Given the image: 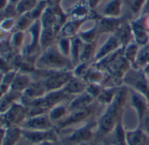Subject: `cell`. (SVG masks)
<instances>
[{
  "mask_svg": "<svg viewBox=\"0 0 149 145\" xmlns=\"http://www.w3.org/2000/svg\"><path fill=\"white\" fill-rule=\"evenodd\" d=\"M95 17V16H94ZM87 18V19H68L66 22L62 25L59 31L58 38H74L77 36L78 32L80 31L82 26L90 19L94 18Z\"/></svg>",
  "mask_w": 149,
  "mask_h": 145,
  "instance_id": "8fae6325",
  "label": "cell"
},
{
  "mask_svg": "<svg viewBox=\"0 0 149 145\" xmlns=\"http://www.w3.org/2000/svg\"><path fill=\"white\" fill-rule=\"evenodd\" d=\"M104 0H88V2H89V6L91 8V11H96L99 6L103 3Z\"/></svg>",
  "mask_w": 149,
  "mask_h": 145,
  "instance_id": "ab89813d",
  "label": "cell"
},
{
  "mask_svg": "<svg viewBox=\"0 0 149 145\" xmlns=\"http://www.w3.org/2000/svg\"><path fill=\"white\" fill-rule=\"evenodd\" d=\"M113 34L118 39L121 46L124 47L134 41L130 20L125 19L124 22H122L121 25L118 27V29Z\"/></svg>",
  "mask_w": 149,
  "mask_h": 145,
  "instance_id": "e0dca14e",
  "label": "cell"
},
{
  "mask_svg": "<svg viewBox=\"0 0 149 145\" xmlns=\"http://www.w3.org/2000/svg\"><path fill=\"white\" fill-rule=\"evenodd\" d=\"M126 145H149V136L139 128L134 130H126Z\"/></svg>",
  "mask_w": 149,
  "mask_h": 145,
  "instance_id": "ac0fdd59",
  "label": "cell"
},
{
  "mask_svg": "<svg viewBox=\"0 0 149 145\" xmlns=\"http://www.w3.org/2000/svg\"><path fill=\"white\" fill-rule=\"evenodd\" d=\"M139 47L140 46L137 45L134 41L124 47V56L130 62V64L132 65V67L133 66L134 62L136 60Z\"/></svg>",
  "mask_w": 149,
  "mask_h": 145,
  "instance_id": "f546056e",
  "label": "cell"
},
{
  "mask_svg": "<svg viewBox=\"0 0 149 145\" xmlns=\"http://www.w3.org/2000/svg\"><path fill=\"white\" fill-rule=\"evenodd\" d=\"M118 88H109V87H104L100 95L97 98V102L101 105H104L105 107L111 103L113 101L115 95L117 93Z\"/></svg>",
  "mask_w": 149,
  "mask_h": 145,
  "instance_id": "d4e9b609",
  "label": "cell"
},
{
  "mask_svg": "<svg viewBox=\"0 0 149 145\" xmlns=\"http://www.w3.org/2000/svg\"><path fill=\"white\" fill-rule=\"evenodd\" d=\"M25 127L29 130L33 131H44L52 129V121L50 120L48 114H43L31 117L26 123Z\"/></svg>",
  "mask_w": 149,
  "mask_h": 145,
  "instance_id": "5bb4252c",
  "label": "cell"
},
{
  "mask_svg": "<svg viewBox=\"0 0 149 145\" xmlns=\"http://www.w3.org/2000/svg\"><path fill=\"white\" fill-rule=\"evenodd\" d=\"M83 46H84V42L78 38V36L71 38L69 59H71L74 66L79 64V57H80V52H81Z\"/></svg>",
  "mask_w": 149,
  "mask_h": 145,
  "instance_id": "603a6c76",
  "label": "cell"
},
{
  "mask_svg": "<svg viewBox=\"0 0 149 145\" xmlns=\"http://www.w3.org/2000/svg\"><path fill=\"white\" fill-rule=\"evenodd\" d=\"M60 29L56 27H47L42 28L40 32V46L42 51L46 50L47 48L50 47L51 46L54 45L58 39Z\"/></svg>",
  "mask_w": 149,
  "mask_h": 145,
  "instance_id": "2e32d148",
  "label": "cell"
},
{
  "mask_svg": "<svg viewBox=\"0 0 149 145\" xmlns=\"http://www.w3.org/2000/svg\"><path fill=\"white\" fill-rule=\"evenodd\" d=\"M147 65H149V44L139 47L136 60L132 67L136 69H143Z\"/></svg>",
  "mask_w": 149,
  "mask_h": 145,
  "instance_id": "cb8c5ba5",
  "label": "cell"
},
{
  "mask_svg": "<svg viewBox=\"0 0 149 145\" xmlns=\"http://www.w3.org/2000/svg\"><path fill=\"white\" fill-rule=\"evenodd\" d=\"M35 67L40 71L60 72L73 71L74 66L71 59L64 56L59 50L56 43L42 51L35 60Z\"/></svg>",
  "mask_w": 149,
  "mask_h": 145,
  "instance_id": "7a4b0ae2",
  "label": "cell"
},
{
  "mask_svg": "<svg viewBox=\"0 0 149 145\" xmlns=\"http://www.w3.org/2000/svg\"><path fill=\"white\" fill-rule=\"evenodd\" d=\"M37 1H42V0H37Z\"/></svg>",
  "mask_w": 149,
  "mask_h": 145,
  "instance_id": "bcb514c9",
  "label": "cell"
},
{
  "mask_svg": "<svg viewBox=\"0 0 149 145\" xmlns=\"http://www.w3.org/2000/svg\"><path fill=\"white\" fill-rule=\"evenodd\" d=\"M24 39H25V33H24V32L17 31L13 35V37L11 39V44L14 47H20L21 45L24 42Z\"/></svg>",
  "mask_w": 149,
  "mask_h": 145,
  "instance_id": "8d00e7d4",
  "label": "cell"
},
{
  "mask_svg": "<svg viewBox=\"0 0 149 145\" xmlns=\"http://www.w3.org/2000/svg\"><path fill=\"white\" fill-rule=\"evenodd\" d=\"M68 113V103L67 104L61 103L53 107L48 111V116L52 122H59L61 119H63Z\"/></svg>",
  "mask_w": 149,
  "mask_h": 145,
  "instance_id": "484cf974",
  "label": "cell"
},
{
  "mask_svg": "<svg viewBox=\"0 0 149 145\" xmlns=\"http://www.w3.org/2000/svg\"><path fill=\"white\" fill-rule=\"evenodd\" d=\"M8 35H9V32H6L0 27V41H3V40L6 39Z\"/></svg>",
  "mask_w": 149,
  "mask_h": 145,
  "instance_id": "60d3db41",
  "label": "cell"
},
{
  "mask_svg": "<svg viewBox=\"0 0 149 145\" xmlns=\"http://www.w3.org/2000/svg\"><path fill=\"white\" fill-rule=\"evenodd\" d=\"M133 40L139 46H145L149 44V31L146 24V17L139 16L137 19L130 20Z\"/></svg>",
  "mask_w": 149,
  "mask_h": 145,
  "instance_id": "5b68a950",
  "label": "cell"
},
{
  "mask_svg": "<svg viewBox=\"0 0 149 145\" xmlns=\"http://www.w3.org/2000/svg\"><path fill=\"white\" fill-rule=\"evenodd\" d=\"M63 88L69 95L74 97L86 91L87 82L84 78L74 76Z\"/></svg>",
  "mask_w": 149,
  "mask_h": 145,
  "instance_id": "ffe728a7",
  "label": "cell"
},
{
  "mask_svg": "<svg viewBox=\"0 0 149 145\" xmlns=\"http://www.w3.org/2000/svg\"><path fill=\"white\" fill-rule=\"evenodd\" d=\"M47 7L46 0H42V1H39L38 4L36 5V6L29 12L31 18L35 21L40 19L41 15L43 14L44 11L46 10V8Z\"/></svg>",
  "mask_w": 149,
  "mask_h": 145,
  "instance_id": "836d02e7",
  "label": "cell"
},
{
  "mask_svg": "<svg viewBox=\"0 0 149 145\" xmlns=\"http://www.w3.org/2000/svg\"><path fill=\"white\" fill-rule=\"evenodd\" d=\"M96 102V99L85 91L80 95L74 96L69 101V102L68 103V112L83 110L91 107L95 104Z\"/></svg>",
  "mask_w": 149,
  "mask_h": 145,
  "instance_id": "7c38bea8",
  "label": "cell"
},
{
  "mask_svg": "<svg viewBox=\"0 0 149 145\" xmlns=\"http://www.w3.org/2000/svg\"><path fill=\"white\" fill-rule=\"evenodd\" d=\"M40 145H55V144H54V142L47 141V142H43L40 143Z\"/></svg>",
  "mask_w": 149,
  "mask_h": 145,
  "instance_id": "ee69618b",
  "label": "cell"
},
{
  "mask_svg": "<svg viewBox=\"0 0 149 145\" xmlns=\"http://www.w3.org/2000/svg\"><path fill=\"white\" fill-rule=\"evenodd\" d=\"M128 96L129 92L125 86L123 85L118 88L113 101L105 107L104 111L98 120V131L101 134L109 135L113 131L118 122L121 119L122 112L128 100Z\"/></svg>",
  "mask_w": 149,
  "mask_h": 145,
  "instance_id": "6da1fadb",
  "label": "cell"
},
{
  "mask_svg": "<svg viewBox=\"0 0 149 145\" xmlns=\"http://www.w3.org/2000/svg\"><path fill=\"white\" fill-rule=\"evenodd\" d=\"M126 18L124 16L121 18H107V17H97V33L98 37L102 35L113 34L118 27L124 22Z\"/></svg>",
  "mask_w": 149,
  "mask_h": 145,
  "instance_id": "ba28073f",
  "label": "cell"
},
{
  "mask_svg": "<svg viewBox=\"0 0 149 145\" xmlns=\"http://www.w3.org/2000/svg\"><path fill=\"white\" fill-rule=\"evenodd\" d=\"M94 107H95V104L83 110L68 112L63 119L58 122V126L61 128H67V127H70L72 125L84 122L86 118H88L91 115V113L94 110Z\"/></svg>",
  "mask_w": 149,
  "mask_h": 145,
  "instance_id": "30bf717a",
  "label": "cell"
},
{
  "mask_svg": "<svg viewBox=\"0 0 149 145\" xmlns=\"http://www.w3.org/2000/svg\"><path fill=\"white\" fill-rule=\"evenodd\" d=\"M19 136V130L18 129H10L6 132V136L4 137L3 145H13Z\"/></svg>",
  "mask_w": 149,
  "mask_h": 145,
  "instance_id": "e575fe53",
  "label": "cell"
},
{
  "mask_svg": "<svg viewBox=\"0 0 149 145\" xmlns=\"http://www.w3.org/2000/svg\"><path fill=\"white\" fill-rule=\"evenodd\" d=\"M56 45H57L60 52L64 56L69 58L70 46H71V39H69V38H58Z\"/></svg>",
  "mask_w": 149,
  "mask_h": 145,
  "instance_id": "d6a6232c",
  "label": "cell"
},
{
  "mask_svg": "<svg viewBox=\"0 0 149 145\" xmlns=\"http://www.w3.org/2000/svg\"><path fill=\"white\" fill-rule=\"evenodd\" d=\"M8 4H10L9 0H0V11H2L5 8H6Z\"/></svg>",
  "mask_w": 149,
  "mask_h": 145,
  "instance_id": "b9f144b4",
  "label": "cell"
},
{
  "mask_svg": "<svg viewBox=\"0 0 149 145\" xmlns=\"http://www.w3.org/2000/svg\"><path fill=\"white\" fill-rule=\"evenodd\" d=\"M16 26V22L13 18H8L4 19L1 23H0V27L4 29L6 32H10L14 26Z\"/></svg>",
  "mask_w": 149,
  "mask_h": 145,
  "instance_id": "74e56055",
  "label": "cell"
},
{
  "mask_svg": "<svg viewBox=\"0 0 149 145\" xmlns=\"http://www.w3.org/2000/svg\"><path fill=\"white\" fill-rule=\"evenodd\" d=\"M43 74L45 79L42 81L47 92L62 89L68 81L74 77L73 71H60V72H47L40 71Z\"/></svg>",
  "mask_w": 149,
  "mask_h": 145,
  "instance_id": "277c9868",
  "label": "cell"
},
{
  "mask_svg": "<svg viewBox=\"0 0 149 145\" xmlns=\"http://www.w3.org/2000/svg\"><path fill=\"white\" fill-rule=\"evenodd\" d=\"M128 92H129L128 100L130 105L132 108V109L135 110L139 122H140L145 117L147 111L149 110V103L146 98L143 95L129 88H128Z\"/></svg>",
  "mask_w": 149,
  "mask_h": 145,
  "instance_id": "52a82bcc",
  "label": "cell"
},
{
  "mask_svg": "<svg viewBox=\"0 0 149 145\" xmlns=\"http://www.w3.org/2000/svg\"><path fill=\"white\" fill-rule=\"evenodd\" d=\"M78 38L85 44H91L97 42V39L98 38L97 33V19L94 21L93 25L89 28L81 27L80 31L77 34Z\"/></svg>",
  "mask_w": 149,
  "mask_h": 145,
  "instance_id": "44dd1931",
  "label": "cell"
},
{
  "mask_svg": "<svg viewBox=\"0 0 149 145\" xmlns=\"http://www.w3.org/2000/svg\"><path fill=\"white\" fill-rule=\"evenodd\" d=\"M125 132H126V130L123 127L122 119H120L118 122L113 131L111 133L113 135V140H114L115 145H126Z\"/></svg>",
  "mask_w": 149,
  "mask_h": 145,
  "instance_id": "83f0119b",
  "label": "cell"
},
{
  "mask_svg": "<svg viewBox=\"0 0 149 145\" xmlns=\"http://www.w3.org/2000/svg\"><path fill=\"white\" fill-rule=\"evenodd\" d=\"M123 0H106L103 5L99 6V14H97V16L107 18H121L123 17Z\"/></svg>",
  "mask_w": 149,
  "mask_h": 145,
  "instance_id": "9c48e42d",
  "label": "cell"
},
{
  "mask_svg": "<svg viewBox=\"0 0 149 145\" xmlns=\"http://www.w3.org/2000/svg\"><path fill=\"white\" fill-rule=\"evenodd\" d=\"M124 7L126 6L132 19L139 18L146 6V0H123Z\"/></svg>",
  "mask_w": 149,
  "mask_h": 145,
  "instance_id": "7402d4cb",
  "label": "cell"
},
{
  "mask_svg": "<svg viewBox=\"0 0 149 145\" xmlns=\"http://www.w3.org/2000/svg\"><path fill=\"white\" fill-rule=\"evenodd\" d=\"M20 1V0H9V3L12 5H14V6Z\"/></svg>",
  "mask_w": 149,
  "mask_h": 145,
  "instance_id": "f6af8a7d",
  "label": "cell"
},
{
  "mask_svg": "<svg viewBox=\"0 0 149 145\" xmlns=\"http://www.w3.org/2000/svg\"><path fill=\"white\" fill-rule=\"evenodd\" d=\"M123 85L143 95L149 103V81L142 69L131 67L124 76Z\"/></svg>",
  "mask_w": 149,
  "mask_h": 145,
  "instance_id": "3957f363",
  "label": "cell"
},
{
  "mask_svg": "<svg viewBox=\"0 0 149 145\" xmlns=\"http://www.w3.org/2000/svg\"><path fill=\"white\" fill-rule=\"evenodd\" d=\"M120 47H122V46L114 34L106 35L105 40L99 46H97L96 52L93 58V63L110 55L111 53L114 52Z\"/></svg>",
  "mask_w": 149,
  "mask_h": 145,
  "instance_id": "8992f818",
  "label": "cell"
},
{
  "mask_svg": "<svg viewBox=\"0 0 149 145\" xmlns=\"http://www.w3.org/2000/svg\"><path fill=\"white\" fill-rule=\"evenodd\" d=\"M103 86L100 84H94V83H88L87 84V88H86V92L89 93L91 96H93L96 100L98 97V95H100L102 89H103Z\"/></svg>",
  "mask_w": 149,
  "mask_h": 145,
  "instance_id": "d590c367",
  "label": "cell"
},
{
  "mask_svg": "<svg viewBox=\"0 0 149 145\" xmlns=\"http://www.w3.org/2000/svg\"><path fill=\"white\" fill-rule=\"evenodd\" d=\"M140 123H141V127L140 128L149 136V110L147 111V113L146 114L145 117L140 122Z\"/></svg>",
  "mask_w": 149,
  "mask_h": 145,
  "instance_id": "f35d334b",
  "label": "cell"
},
{
  "mask_svg": "<svg viewBox=\"0 0 149 145\" xmlns=\"http://www.w3.org/2000/svg\"><path fill=\"white\" fill-rule=\"evenodd\" d=\"M30 84H31L30 77L25 75H19L15 77L12 84V88L15 91H22V90H26Z\"/></svg>",
  "mask_w": 149,
  "mask_h": 145,
  "instance_id": "4dcf8cb0",
  "label": "cell"
},
{
  "mask_svg": "<svg viewBox=\"0 0 149 145\" xmlns=\"http://www.w3.org/2000/svg\"><path fill=\"white\" fill-rule=\"evenodd\" d=\"M38 2L37 0H20L15 6V12L19 16L28 13L36 6Z\"/></svg>",
  "mask_w": 149,
  "mask_h": 145,
  "instance_id": "f1b7e54d",
  "label": "cell"
},
{
  "mask_svg": "<svg viewBox=\"0 0 149 145\" xmlns=\"http://www.w3.org/2000/svg\"><path fill=\"white\" fill-rule=\"evenodd\" d=\"M97 48V42L91 44H85L82 47L80 57H79V63L81 62H91L94 58V54ZM93 63V62H92Z\"/></svg>",
  "mask_w": 149,
  "mask_h": 145,
  "instance_id": "4316f807",
  "label": "cell"
},
{
  "mask_svg": "<svg viewBox=\"0 0 149 145\" xmlns=\"http://www.w3.org/2000/svg\"><path fill=\"white\" fill-rule=\"evenodd\" d=\"M29 35L31 36V41L27 45L26 48V52L27 54H33L39 48L40 46V32H41V24L40 19L35 20L33 25L30 26V28L27 30Z\"/></svg>",
  "mask_w": 149,
  "mask_h": 145,
  "instance_id": "9a60e30c",
  "label": "cell"
},
{
  "mask_svg": "<svg viewBox=\"0 0 149 145\" xmlns=\"http://www.w3.org/2000/svg\"><path fill=\"white\" fill-rule=\"evenodd\" d=\"M33 22H34V20L31 18V16L28 12V13L23 14L19 17V19L16 23L15 26L18 31L24 32V31H27L30 28V26L33 25Z\"/></svg>",
  "mask_w": 149,
  "mask_h": 145,
  "instance_id": "1f68e13d",
  "label": "cell"
},
{
  "mask_svg": "<svg viewBox=\"0 0 149 145\" xmlns=\"http://www.w3.org/2000/svg\"><path fill=\"white\" fill-rule=\"evenodd\" d=\"M95 127L94 122H88L85 125L80 127L74 130L69 136H68L67 141L69 143H81L89 141L93 136V128Z\"/></svg>",
  "mask_w": 149,
  "mask_h": 145,
  "instance_id": "4fadbf2b",
  "label": "cell"
},
{
  "mask_svg": "<svg viewBox=\"0 0 149 145\" xmlns=\"http://www.w3.org/2000/svg\"><path fill=\"white\" fill-rule=\"evenodd\" d=\"M143 72H144V74L146 75V76L147 77V79H148V81H149V65H147L146 67H144L143 69Z\"/></svg>",
  "mask_w": 149,
  "mask_h": 145,
  "instance_id": "7bdbcfd3",
  "label": "cell"
},
{
  "mask_svg": "<svg viewBox=\"0 0 149 145\" xmlns=\"http://www.w3.org/2000/svg\"><path fill=\"white\" fill-rule=\"evenodd\" d=\"M25 136L31 141L32 142L35 143H41L43 142H55L56 141V135L53 129L44 130V131H33L28 130L25 132Z\"/></svg>",
  "mask_w": 149,
  "mask_h": 145,
  "instance_id": "d6986e66",
  "label": "cell"
}]
</instances>
